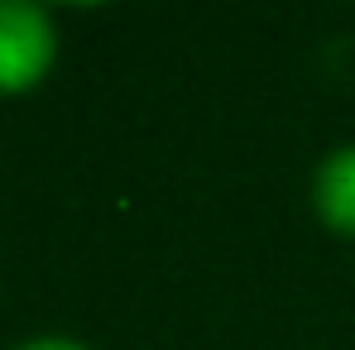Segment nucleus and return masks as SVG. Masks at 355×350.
<instances>
[{"label":"nucleus","mask_w":355,"mask_h":350,"mask_svg":"<svg viewBox=\"0 0 355 350\" xmlns=\"http://www.w3.org/2000/svg\"><path fill=\"white\" fill-rule=\"evenodd\" d=\"M58 19L34 0H0V96H29L58 67Z\"/></svg>","instance_id":"nucleus-1"},{"label":"nucleus","mask_w":355,"mask_h":350,"mask_svg":"<svg viewBox=\"0 0 355 350\" xmlns=\"http://www.w3.org/2000/svg\"><path fill=\"white\" fill-rule=\"evenodd\" d=\"M307 207L322 231L336 240H355V139L331 144L307 177Z\"/></svg>","instance_id":"nucleus-2"},{"label":"nucleus","mask_w":355,"mask_h":350,"mask_svg":"<svg viewBox=\"0 0 355 350\" xmlns=\"http://www.w3.org/2000/svg\"><path fill=\"white\" fill-rule=\"evenodd\" d=\"M10 350H92V346L77 341V336H62V331H44V336H29V341H19Z\"/></svg>","instance_id":"nucleus-3"}]
</instances>
